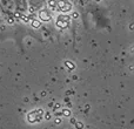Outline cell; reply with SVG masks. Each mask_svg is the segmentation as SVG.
Listing matches in <instances>:
<instances>
[{
  "label": "cell",
  "instance_id": "1",
  "mask_svg": "<svg viewBox=\"0 0 134 129\" xmlns=\"http://www.w3.org/2000/svg\"><path fill=\"white\" fill-rule=\"evenodd\" d=\"M19 4L16 0H0V9L6 14H14L19 11Z\"/></svg>",
  "mask_w": 134,
  "mask_h": 129
},
{
  "label": "cell",
  "instance_id": "4",
  "mask_svg": "<svg viewBox=\"0 0 134 129\" xmlns=\"http://www.w3.org/2000/svg\"><path fill=\"white\" fill-rule=\"evenodd\" d=\"M38 11H39V19L41 21H49L52 19L51 13H49V11L46 8V6L41 7V8L38 9Z\"/></svg>",
  "mask_w": 134,
  "mask_h": 129
},
{
  "label": "cell",
  "instance_id": "3",
  "mask_svg": "<svg viewBox=\"0 0 134 129\" xmlns=\"http://www.w3.org/2000/svg\"><path fill=\"white\" fill-rule=\"evenodd\" d=\"M26 4H27V6L30 7V8L32 9H40L41 7L46 6L45 5V0H26Z\"/></svg>",
  "mask_w": 134,
  "mask_h": 129
},
{
  "label": "cell",
  "instance_id": "5",
  "mask_svg": "<svg viewBox=\"0 0 134 129\" xmlns=\"http://www.w3.org/2000/svg\"><path fill=\"white\" fill-rule=\"evenodd\" d=\"M57 1H58V0H45V5H47V6L51 7V8H54Z\"/></svg>",
  "mask_w": 134,
  "mask_h": 129
},
{
  "label": "cell",
  "instance_id": "6",
  "mask_svg": "<svg viewBox=\"0 0 134 129\" xmlns=\"http://www.w3.org/2000/svg\"><path fill=\"white\" fill-rule=\"evenodd\" d=\"M39 21H40V20H39ZM39 21H37V20H35V21H33V22H32V25L34 26V27H39V26H40V22H39Z\"/></svg>",
  "mask_w": 134,
  "mask_h": 129
},
{
  "label": "cell",
  "instance_id": "7",
  "mask_svg": "<svg viewBox=\"0 0 134 129\" xmlns=\"http://www.w3.org/2000/svg\"><path fill=\"white\" fill-rule=\"evenodd\" d=\"M16 1H18V4H19V7H21L20 6V0H16ZM24 1H26V0H24ZM26 5H27V4H26Z\"/></svg>",
  "mask_w": 134,
  "mask_h": 129
},
{
  "label": "cell",
  "instance_id": "2",
  "mask_svg": "<svg viewBox=\"0 0 134 129\" xmlns=\"http://www.w3.org/2000/svg\"><path fill=\"white\" fill-rule=\"evenodd\" d=\"M54 8H59L61 12L66 13V12L71 11L72 5L69 4L67 0H58V1L55 2V6H54Z\"/></svg>",
  "mask_w": 134,
  "mask_h": 129
}]
</instances>
